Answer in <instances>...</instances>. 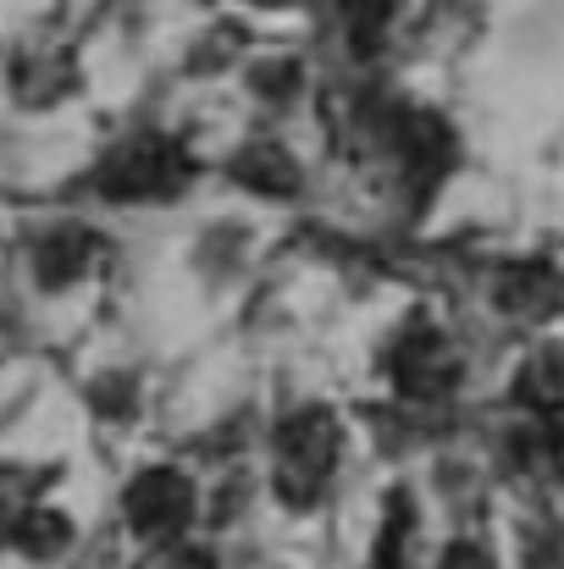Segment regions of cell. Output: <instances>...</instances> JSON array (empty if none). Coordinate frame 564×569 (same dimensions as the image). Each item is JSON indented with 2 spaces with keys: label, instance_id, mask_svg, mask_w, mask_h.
Returning a JSON list of instances; mask_svg holds the SVG:
<instances>
[{
  "label": "cell",
  "instance_id": "cell-8",
  "mask_svg": "<svg viewBox=\"0 0 564 569\" xmlns=\"http://www.w3.org/2000/svg\"><path fill=\"white\" fill-rule=\"evenodd\" d=\"M515 392H521L532 409H560L564 403V355H543V360H532V366L515 377Z\"/></svg>",
  "mask_w": 564,
  "mask_h": 569
},
{
  "label": "cell",
  "instance_id": "cell-9",
  "mask_svg": "<svg viewBox=\"0 0 564 569\" xmlns=\"http://www.w3.org/2000/svg\"><path fill=\"white\" fill-rule=\"evenodd\" d=\"M338 11H344V22L355 28V39H360V44H372L376 33L387 28L393 0H338Z\"/></svg>",
  "mask_w": 564,
  "mask_h": 569
},
{
  "label": "cell",
  "instance_id": "cell-1",
  "mask_svg": "<svg viewBox=\"0 0 564 569\" xmlns=\"http://www.w3.org/2000/svg\"><path fill=\"white\" fill-rule=\"evenodd\" d=\"M338 459V420L327 409H299L277 431V492L294 509H310Z\"/></svg>",
  "mask_w": 564,
  "mask_h": 569
},
{
  "label": "cell",
  "instance_id": "cell-3",
  "mask_svg": "<svg viewBox=\"0 0 564 569\" xmlns=\"http://www.w3.org/2000/svg\"><path fill=\"white\" fill-rule=\"evenodd\" d=\"M178 150L167 139H133L100 167V189L111 199H156L178 183Z\"/></svg>",
  "mask_w": 564,
  "mask_h": 569
},
{
  "label": "cell",
  "instance_id": "cell-11",
  "mask_svg": "<svg viewBox=\"0 0 564 569\" xmlns=\"http://www.w3.org/2000/svg\"><path fill=\"white\" fill-rule=\"evenodd\" d=\"M266 6H271V0H266Z\"/></svg>",
  "mask_w": 564,
  "mask_h": 569
},
{
  "label": "cell",
  "instance_id": "cell-4",
  "mask_svg": "<svg viewBox=\"0 0 564 569\" xmlns=\"http://www.w3.org/2000/svg\"><path fill=\"white\" fill-rule=\"evenodd\" d=\"M387 371L398 381V392H409V398H443L459 377V355L437 327H415L409 338H398Z\"/></svg>",
  "mask_w": 564,
  "mask_h": 569
},
{
  "label": "cell",
  "instance_id": "cell-10",
  "mask_svg": "<svg viewBox=\"0 0 564 569\" xmlns=\"http://www.w3.org/2000/svg\"><path fill=\"white\" fill-rule=\"evenodd\" d=\"M443 569H487V553H482V548H471V542H459V548H448Z\"/></svg>",
  "mask_w": 564,
  "mask_h": 569
},
{
  "label": "cell",
  "instance_id": "cell-5",
  "mask_svg": "<svg viewBox=\"0 0 564 569\" xmlns=\"http://www.w3.org/2000/svg\"><path fill=\"white\" fill-rule=\"evenodd\" d=\"M89 249H95V238L78 232V227L50 232V238L33 249V271H39V282H44V288H67V282H78L83 266H89Z\"/></svg>",
  "mask_w": 564,
  "mask_h": 569
},
{
  "label": "cell",
  "instance_id": "cell-2",
  "mask_svg": "<svg viewBox=\"0 0 564 569\" xmlns=\"http://www.w3.org/2000/svg\"><path fill=\"white\" fill-rule=\"evenodd\" d=\"M194 515V487L178 470H145L133 487H128V526L150 542H167L178 537Z\"/></svg>",
  "mask_w": 564,
  "mask_h": 569
},
{
  "label": "cell",
  "instance_id": "cell-7",
  "mask_svg": "<svg viewBox=\"0 0 564 569\" xmlns=\"http://www.w3.org/2000/svg\"><path fill=\"white\" fill-rule=\"evenodd\" d=\"M238 183L255 193H294L299 189V167H294L283 150L260 144V150H244V156H238Z\"/></svg>",
  "mask_w": 564,
  "mask_h": 569
},
{
  "label": "cell",
  "instance_id": "cell-6",
  "mask_svg": "<svg viewBox=\"0 0 564 569\" xmlns=\"http://www.w3.org/2000/svg\"><path fill=\"white\" fill-rule=\"evenodd\" d=\"M11 542H17L22 553H33V559H50V553H61V548L72 542V526H67V515L28 503V509L11 520Z\"/></svg>",
  "mask_w": 564,
  "mask_h": 569
}]
</instances>
